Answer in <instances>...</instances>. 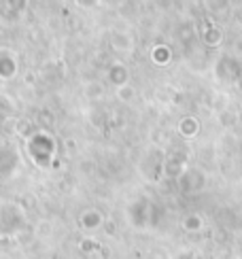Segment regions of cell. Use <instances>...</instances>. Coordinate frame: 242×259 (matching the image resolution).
<instances>
[{
	"label": "cell",
	"mask_w": 242,
	"mask_h": 259,
	"mask_svg": "<svg viewBox=\"0 0 242 259\" xmlns=\"http://www.w3.org/2000/svg\"><path fill=\"white\" fill-rule=\"evenodd\" d=\"M204 228V221L202 217H197V214H187L183 219V230L185 232H200Z\"/></svg>",
	"instance_id": "cell-12"
},
{
	"label": "cell",
	"mask_w": 242,
	"mask_h": 259,
	"mask_svg": "<svg viewBox=\"0 0 242 259\" xmlns=\"http://www.w3.org/2000/svg\"><path fill=\"white\" fill-rule=\"evenodd\" d=\"M200 38L206 47H219L223 42V30L211 24V21H204L202 28H200Z\"/></svg>",
	"instance_id": "cell-7"
},
{
	"label": "cell",
	"mask_w": 242,
	"mask_h": 259,
	"mask_svg": "<svg viewBox=\"0 0 242 259\" xmlns=\"http://www.w3.org/2000/svg\"><path fill=\"white\" fill-rule=\"evenodd\" d=\"M102 214L98 212V210H85L83 214H81V225L83 228H87V230H96V228H100L102 225Z\"/></svg>",
	"instance_id": "cell-11"
},
{
	"label": "cell",
	"mask_w": 242,
	"mask_h": 259,
	"mask_svg": "<svg viewBox=\"0 0 242 259\" xmlns=\"http://www.w3.org/2000/svg\"><path fill=\"white\" fill-rule=\"evenodd\" d=\"M179 132L187 138H193L197 132H200V121L195 117H183L181 123H179Z\"/></svg>",
	"instance_id": "cell-10"
},
{
	"label": "cell",
	"mask_w": 242,
	"mask_h": 259,
	"mask_svg": "<svg viewBox=\"0 0 242 259\" xmlns=\"http://www.w3.org/2000/svg\"><path fill=\"white\" fill-rule=\"evenodd\" d=\"M17 60L13 53H9V51H0V79H13L15 74H17Z\"/></svg>",
	"instance_id": "cell-9"
},
{
	"label": "cell",
	"mask_w": 242,
	"mask_h": 259,
	"mask_svg": "<svg viewBox=\"0 0 242 259\" xmlns=\"http://www.w3.org/2000/svg\"><path fill=\"white\" fill-rule=\"evenodd\" d=\"M56 145H58L56 138H53L51 134H47V132H41V130H36V132L26 140V149L30 153V159L41 168L49 166L53 161V157H56V149H58Z\"/></svg>",
	"instance_id": "cell-1"
},
{
	"label": "cell",
	"mask_w": 242,
	"mask_h": 259,
	"mask_svg": "<svg viewBox=\"0 0 242 259\" xmlns=\"http://www.w3.org/2000/svg\"><path fill=\"white\" fill-rule=\"evenodd\" d=\"M217 77L221 81H229L234 83L242 77V66L240 62H236L234 58H221L217 64Z\"/></svg>",
	"instance_id": "cell-6"
},
{
	"label": "cell",
	"mask_w": 242,
	"mask_h": 259,
	"mask_svg": "<svg viewBox=\"0 0 242 259\" xmlns=\"http://www.w3.org/2000/svg\"><path fill=\"white\" fill-rule=\"evenodd\" d=\"M179 187L183 193H195V191H202L206 187V177L202 170L197 168H189L185 170L183 175L179 177Z\"/></svg>",
	"instance_id": "cell-5"
},
{
	"label": "cell",
	"mask_w": 242,
	"mask_h": 259,
	"mask_svg": "<svg viewBox=\"0 0 242 259\" xmlns=\"http://www.w3.org/2000/svg\"><path fill=\"white\" fill-rule=\"evenodd\" d=\"M21 155L15 147L0 145V181H7L19 170Z\"/></svg>",
	"instance_id": "cell-4"
},
{
	"label": "cell",
	"mask_w": 242,
	"mask_h": 259,
	"mask_svg": "<svg viewBox=\"0 0 242 259\" xmlns=\"http://www.w3.org/2000/svg\"><path fill=\"white\" fill-rule=\"evenodd\" d=\"M106 79L111 81L113 85H117V90H119V88H124V85H128L130 70L121 62H115V64H111V66L106 68Z\"/></svg>",
	"instance_id": "cell-8"
},
{
	"label": "cell",
	"mask_w": 242,
	"mask_h": 259,
	"mask_svg": "<svg viewBox=\"0 0 242 259\" xmlns=\"http://www.w3.org/2000/svg\"><path fill=\"white\" fill-rule=\"evenodd\" d=\"M151 60H153V64H157V66H166V64L170 62L168 47H155L153 53H151Z\"/></svg>",
	"instance_id": "cell-13"
},
{
	"label": "cell",
	"mask_w": 242,
	"mask_h": 259,
	"mask_svg": "<svg viewBox=\"0 0 242 259\" xmlns=\"http://www.w3.org/2000/svg\"><path fill=\"white\" fill-rule=\"evenodd\" d=\"M26 225V212L17 202L0 204V236H11Z\"/></svg>",
	"instance_id": "cell-3"
},
{
	"label": "cell",
	"mask_w": 242,
	"mask_h": 259,
	"mask_svg": "<svg viewBox=\"0 0 242 259\" xmlns=\"http://www.w3.org/2000/svg\"><path fill=\"white\" fill-rule=\"evenodd\" d=\"M132 96H134V90L130 88V85H124V88H119L117 90V98L121 102H130L132 100Z\"/></svg>",
	"instance_id": "cell-14"
},
{
	"label": "cell",
	"mask_w": 242,
	"mask_h": 259,
	"mask_svg": "<svg viewBox=\"0 0 242 259\" xmlns=\"http://www.w3.org/2000/svg\"><path fill=\"white\" fill-rule=\"evenodd\" d=\"M155 212H157V206L147 196H142V198L134 200L132 204H128L126 217H128L132 228H136V230H149L157 221V214Z\"/></svg>",
	"instance_id": "cell-2"
}]
</instances>
